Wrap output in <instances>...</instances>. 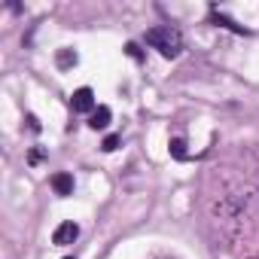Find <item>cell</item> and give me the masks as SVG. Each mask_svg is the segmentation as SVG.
Returning <instances> with one entry per match:
<instances>
[{
  "label": "cell",
  "mask_w": 259,
  "mask_h": 259,
  "mask_svg": "<svg viewBox=\"0 0 259 259\" xmlns=\"http://www.w3.org/2000/svg\"><path fill=\"white\" fill-rule=\"evenodd\" d=\"M147 43H150L153 49H159L165 58H177V55L183 52V37H180V31L171 28V25L150 28V31H147Z\"/></svg>",
  "instance_id": "1"
},
{
  "label": "cell",
  "mask_w": 259,
  "mask_h": 259,
  "mask_svg": "<svg viewBox=\"0 0 259 259\" xmlns=\"http://www.w3.org/2000/svg\"><path fill=\"white\" fill-rule=\"evenodd\" d=\"M70 107L76 110V113H95V92L92 89H76L73 92V98H70Z\"/></svg>",
  "instance_id": "2"
},
{
  "label": "cell",
  "mask_w": 259,
  "mask_h": 259,
  "mask_svg": "<svg viewBox=\"0 0 259 259\" xmlns=\"http://www.w3.org/2000/svg\"><path fill=\"white\" fill-rule=\"evenodd\" d=\"M76 238H79V226H76L73 220L61 223V226L55 229V235H52V241H55V244H61V247H64V244H73Z\"/></svg>",
  "instance_id": "3"
},
{
  "label": "cell",
  "mask_w": 259,
  "mask_h": 259,
  "mask_svg": "<svg viewBox=\"0 0 259 259\" xmlns=\"http://www.w3.org/2000/svg\"><path fill=\"white\" fill-rule=\"evenodd\" d=\"M110 119H113L110 107H104V104H101V107H95V113L89 116V125H92L95 132H98V128H107V125H110Z\"/></svg>",
  "instance_id": "4"
},
{
  "label": "cell",
  "mask_w": 259,
  "mask_h": 259,
  "mask_svg": "<svg viewBox=\"0 0 259 259\" xmlns=\"http://www.w3.org/2000/svg\"><path fill=\"white\" fill-rule=\"evenodd\" d=\"M52 189H55L58 195H70V192H73V177L64 174V171L55 174V177H52Z\"/></svg>",
  "instance_id": "5"
},
{
  "label": "cell",
  "mask_w": 259,
  "mask_h": 259,
  "mask_svg": "<svg viewBox=\"0 0 259 259\" xmlns=\"http://www.w3.org/2000/svg\"><path fill=\"white\" fill-rule=\"evenodd\" d=\"M210 19H213L217 25H223V28H229V31H235V34H247V28H241V25H235L232 19H226V16H220V10H217V7L210 10Z\"/></svg>",
  "instance_id": "6"
},
{
  "label": "cell",
  "mask_w": 259,
  "mask_h": 259,
  "mask_svg": "<svg viewBox=\"0 0 259 259\" xmlns=\"http://www.w3.org/2000/svg\"><path fill=\"white\" fill-rule=\"evenodd\" d=\"M70 64H76V52L61 49V52H58V67H70Z\"/></svg>",
  "instance_id": "7"
},
{
  "label": "cell",
  "mask_w": 259,
  "mask_h": 259,
  "mask_svg": "<svg viewBox=\"0 0 259 259\" xmlns=\"http://www.w3.org/2000/svg\"><path fill=\"white\" fill-rule=\"evenodd\" d=\"M183 147H186V144H183L180 138L171 141V156H174V159H186V150H183Z\"/></svg>",
  "instance_id": "8"
},
{
  "label": "cell",
  "mask_w": 259,
  "mask_h": 259,
  "mask_svg": "<svg viewBox=\"0 0 259 259\" xmlns=\"http://www.w3.org/2000/svg\"><path fill=\"white\" fill-rule=\"evenodd\" d=\"M116 147H119V138H116V135H110V138H104V144H101V150H104V153H113Z\"/></svg>",
  "instance_id": "9"
},
{
  "label": "cell",
  "mask_w": 259,
  "mask_h": 259,
  "mask_svg": "<svg viewBox=\"0 0 259 259\" xmlns=\"http://www.w3.org/2000/svg\"><path fill=\"white\" fill-rule=\"evenodd\" d=\"M125 52L132 55V58H138V61H141V49H138V43H128V46H125Z\"/></svg>",
  "instance_id": "10"
},
{
  "label": "cell",
  "mask_w": 259,
  "mask_h": 259,
  "mask_svg": "<svg viewBox=\"0 0 259 259\" xmlns=\"http://www.w3.org/2000/svg\"><path fill=\"white\" fill-rule=\"evenodd\" d=\"M28 128H31V132H40V122H37V116H28Z\"/></svg>",
  "instance_id": "11"
},
{
  "label": "cell",
  "mask_w": 259,
  "mask_h": 259,
  "mask_svg": "<svg viewBox=\"0 0 259 259\" xmlns=\"http://www.w3.org/2000/svg\"><path fill=\"white\" fill-rule=\"evenodd\" d=\"M64 259H73V256H64Z\"/></svg>",
  "instance_id": "12"
}]
</instances>
